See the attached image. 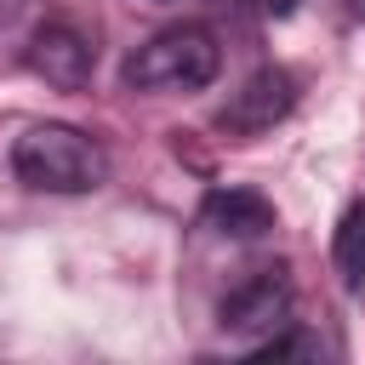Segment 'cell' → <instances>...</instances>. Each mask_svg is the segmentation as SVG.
Instances as JSON below:
<instances>
[{
    "instance_id": "1",
    "label": "cell",
    "mask_w": 365,
    "mask_h": 365,
    "mask_svg": "<svg viewBox=\"0 0 365 365\" xmlns=\"http://www.w3.org/2000/svg\"><path fill=\"white\" fill-rule=\"evenodd\" d=\"M11 171L40 194H91L108 177V154L74 125H29L11 143Z\"/></svg>"
},
{
    "instance_id": "10",
    "label": "cell",
    "mask_w": 365,
    "mask_h": 365,
    "mask_svg": "<svg viewBox=\"0 0 365 365\" xmlns=\"http://www.w3.org/2000/svg\"><path fill=\"white\" fill-rule=\"evenodd\" d=\"M6 17H11V11H6V0H0V29H6Z\"/></svg>"
},
{
    "instance_id": "7",
    "label": "cell",
    "mask_w": 365,
    "mask_h": 365,
    "mask_svg": "<svg viewBox=\"0 0 365 365\" xmlns=\"http://www.w3.org/2000/svg\"><path fill=\"white\" fill-rule=\"evenodd\" d=\"M331 262H336V274H342L348 291L365 285V194L348 200V211H342V222L331 234Z\"/></svg>"
},
{
    "instance_id": "6",
    "label": "cell",
    "mask_w": 365,
    "mask_h": 365,
    "mask_svg": "<svg viewBox=\"0 0 365 365\" xmlns=\"http://www.w3.org/2000/svg\"><path fill=\"white\" fill-rule=\"evenodd\" d=\"M200 217H205V228H217L228 240H262L274 228V205L251 188H211Z\"/></svg>"
},
{
    "instance_id": "4",
    "label": "cell",
    "mask_w": 365,
    "mask_h": 365,
    "mask_svg": "<svg viewBox=\"0 0 365 365\" xmlns=\"http://www.w3.org/2000/svg\"><path fill=\"white\" fill-rule=\"evenodd\" d=\"M291 325V279L285 268H262L257 279H245L240 291L222 297V331H240V336H257V331H285Z\"/></svg>"
},
{
    "instance_id": "3",
    "label": "cell",
    "mask_w": 365,
    "mask_h": 365,
    "mask_svg": "<svg viewBox=\"0 0 365 365\" xmlns=\"http://www.w3.org/2000/svg\"><path fill=\"white\" fill-rule=\"evenodd\" d=\"M297 108V80L285 68H257L240 91H228V103L217 108V131L228 137H262L274 131L285 114Z\"/></svg>"
},
{
    "instance_id": "9",
    "label": "cell",
    "mask_w": 365,
    "mask_h": 365,
    "mask_svg": "<svg viewBox=\"0 0 365 365\" xmlns=\"http://www.w3.org/2000/svg\"><path fill=\"white\" fill-rule=\"evenodd\" d=\"M348 11H354V17H359V23H365V0H348Z\"/></svg>"
},
{
    "instance_id": "8",
    "label": "cell",
    "mask_w": 365,
    "mask_h": 365,
    "mask_svg": "<svg viewBox=\"0 0 365 365\" xmlns=\"http://www.w3.org/2000/svg\"><path fill=\"white\" fill-rule=\"evenodd\" d=\"M251 6H257L262 17H291V11H297V0H251Z\"/></svg>"
},
{
    "instance_id": "2",
    "label": "cell",
    "mask_w": 365,
    "mask_h": 365,
    "mask_svg": "<svg viewBox=\"0 0 365 365\" xmlns=\"http://www.w3.org/2000/svg\"><path fill=\"white\" fill-rule=\"evenodd\" d=\"M217 68H222L217 34L200 23H177V29H160L154 40H143L125 57L120 80L131 91H200L217 80Z\"/></svg>"
},
{
    "instance_id": "5",
    "label": "cell",
    "mask_w": 365,
    "mask_h": 365,
    "mask_svg": "<svg viewBox=\"0 0 365 365\" xmlns=\"http://www.w3.org/2000/svg\"><path fill=\"white\" fill-rule=\"evenodd\" d=\"M29 68H34L46 86H57V91H80V86L91 80V68H97V46H91L74 23H46V29H34V40H29Z\"/></svg>"
}]
</instances>
